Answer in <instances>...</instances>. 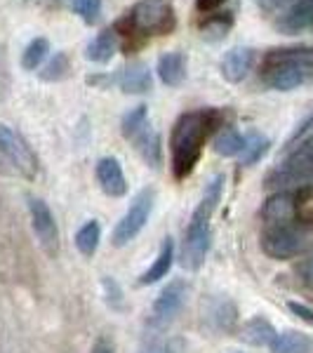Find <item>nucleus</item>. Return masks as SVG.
Masks as SVG:
<instances>
[{
    "label": "nucleus",
    "instance_id": "31",
    "mask_svg": "<svg viewBox=\"0 0 313 353\" xmlns=\"http://www.w3.org/2000/svg\"><path fill=\"white\" fill-rule=\"evenodd\" d=\"M257 5L264 12H269V14H273V12H285V10L290 8V5H294V0H257Z\"/></svg>",
    "mask_w": 313,
    "mask_h": 353
},
{
    "label": "nucleus",
    "instance_id": "7",
    "mask_svg": "<svg viewBox=\"0 0 313 353\" xmlns=\"http://www.w3.org/2000/svg\"><path fill=\"white\" fill-rule=\"evenodd\" d=\"M153 201H156V191L153 189H141L137 193L134 201L130 203V210L118 221L116 231H113V245L116 248H123V245H128L130 241H134L139 236L153 212Z\"/></svg>",
    "mask_w": 313,
    "mask_h": 353
},
{
    "label": "nucleus",
    "instance_id": "27",
    "mask_svg": "<svg viewBox=\"0 0 313 353\" xmlns=\"http://www.w3.org/2000/svg\"><path fill=\"white\" fill-rule=\"evenodd\" d=\"M269 146H271V141L266 139V137L257 134V132L245 137V149H243V153H241V163L243 165H254L266 156Z\"/></svg>",
    "mask_w": 313,
    "mask_h": 353
},
{
    "label": "nucleus",
    "instance_id": "14",
    "mask_svg": "<svg viewBox=\"0 0 313 353\" xmlns=\"http://www.w3.org/2000/svg\"><path fill=\"white\" fill-rule=\"evenodd\" d=\"M294 208H297V203H294V193L292 191H278L264 203V208H261V217H264V221L269 226L290 224V221L294 219Z\"/></svg>",
    "mask_w": 313,
    "mask_h": 353
},
{
    "label": "nucleus",
    "instance_id": "8",
    "mask_svg": "<svg viewBox=\"0 0 313 353\" xmlns=\"http://www.w3.org/2000/svg\"><path fill=\"white\" fill-rule=\"evenodd\" d=\"M28 214H31V226L36 233L38 243L45 250L48 257H57L59 252V229H57V221L52 210L48 208V203L41 198H28Z\"/></svg>",
    "mask_w": 313,
    "mask_h": 353
},
{
    "label": "nucleus",
    "instance_id": "32",
    "mask_svg": "<svg viewBox=\"0 0 313 353\" xmlns=\"http://www.w3.org/2000/svg\"><path fill=\"white\" fill-rule=\"evenodd\" d=\"M104 290L109 294V304L111 306H121V288L113 278H104Z\"/></svg>",
    "mask_w": 313,
    "mask_h": 353
},
{
    "label": "nucleus",
    "instance_id": "21",
    "mask_svg": "<svg viewBox=\"0 0 313 353\" xmlns=\"http://www.w3.org/2000/svg\"><path fill=\"white\" fill-rule=\"evenodd\" d=\"M134 149L139 151V156L144 158L146 165H151V168H158L161 165V137H158L156 130H151V125L144 130L137 139H132Z\"/></svg>",
    "mask_w": 313,
    "mask_h": 353
},
{
    "label": "nucleus",
    "instance_id": "12",
    "mask_svg": "<svg viewBox=\"0 0 313 353\" xmlns=\"http://www.w3.org/2000/svg\"><path fill=\"white\" fill-rule=\"evenodd\" d=\"M254 64V50L252 48H231L221 59V76L229 83H241L248 78Z\"/></svg>",
    "mask_w": 313,
    "mask_h": 353
},
{
    "label": "nucleus",
    "instance_id": "25",
    "mask_svg": "<svg viewBox=\"0 0 313 353\" xmlns=\"http://www.w3.org/2000/svg\"><path fill=\"white\" fill-rule=\"evenodd\" d=\"M243 149H245V137H243L238 130L233 128H226L224 132L217 137L214 141V151L224 158H231V156H241Z\"/></svg>",
    "mask_w": 313,
    "mask_h": 353
},
{
    "label": "nucleus",
    "instance_id": "15",
    "mask_svg": "<svg viewBox=\"0 0 313 353\" xmlns=\"http://www.w3.org/2000/svg\"><path fill=\"white\" fill-rule=\"evenodd\" d=\"M113 83H118V88L125 94H144L151 90V71L146 64L134 61V64L121 68V73L113 78Z\"/></svg>",
    "mask_w": 313,
    "mask_h": 353
},
{
    "label": "nucleus",
    "instance_id": "30",
    "mask_svg": "<svg viewBox=\"0 0 313 353\" xmlns=\"http://www.w3.org/2000/svg\"><path fill=\"white\" fill-rule=\"evenodd\" d=\"M73 10L81 14L85 24H97L101 14V0H73Z\"/></svg>",
    "mask_w": 313,
    "mask_h": 353
},
{
    "label": "nucleus",
    "instance_id": "34",
    "mask_svg": "<svg viewBox=\"0 0 313 353\" xmlns=\"http://www.w3.org/2000/svg\"><path fill=\"white\" fill-rule=\"evenodd\" d=\"M226 0H196V8H198V12H203V14H212L214 10L221 8Z\"/></svg>",
    "mask_w": 313,
    "mask_h": 353
},
{
    "label": "nucleus",
    "instance_id": "38",
    "mask_svg": "<svg viewBox=\"0 0 313 353\" xmlns=\"http://www.w3.org/2000/svg\"><path fill=\"white\" fill-rule=\"evenodd\" d=\"M139 353H172V349L165 344H151L149 349H141Z\"/></svg>",
    "mask_w": 313,
    "mask_h": 353
},
{
    "label": "nucleus",
    "instance_id": "5",
    "mask_svg": "<svg viewBox=\"0 0 313 353\" xmlns=\"http://www.w3.org/2000/svg\"><path fill=\"white\" fill-rule=\"evenodd\" d=\"M0 158L14 170L17 174L33 179L38 174V158L31 151L28 141L10 125L0 123Z\"/></svg>",
    "mask_w": 313,
    "mask_h": 353
},
{
    "label": "nucleus",
    "instance_id": "6",
    "mask_svg": "<svg viewBox=\"0 0 313 353\" xmlns=\"http://www.w3.org/2000/svg\"><path fill=\"white\" fill-rule=\"evenodd\" d=\"M306 231L297 224H273L261 233V250L271 259H292L306 248Z\"/></svg>",
    "mask_w": 313,
    "mask_h": 353
},
{
    "label": "nucleus",
    "instance_id": "9",
    "mask_svg": "<svg viewBox=\"0 0 313 353\" xmlns=\"http://www.w3.org/2000/svg\"><path fill=\"white\" fill-rule=\"evenodd\" d=\"M212 245V231H210V221L191 219L189 229L184 236V248H181V266L186 271H198L205 264V257Z\"/></svg>",
    "mask_w": 313,
    "mask_h": 353
},
{
    "label": "nucleus",
    "instance_id": "2",
    "mask_svg": "<svg viewBox=\"0 0 313 353\" xmlns=\"http://www.w3.org/2000/svg\"><path fill=\"white\" fill-rule=\"evenodd\" d=\"M261 81L271 90L290 92L313 81V45L276 48L261 61Z\"/></svg>",
    "mask_w": 313,
    "mask_h": 353
},
{
    "label": "nucleus",
    "instance_id": "36",
    "mask_svg": "<svg viewBox=\"0 0 313 353\" xmlns=\"http://www.w3.org/2000/svg\"><path fill=\"white\" fill-rule=\"evenodd\" d=\"M5 88H8V66H5L3 48H0V97L5 94Z\"/></svg>",
    "mask_w": 313,
    "mask_h": 353
},
{
    "label": "nucleus",
    "instance_id": "33",
    "mask_svg": "<svg viewBox=\"0 0 313 353\" xmlns=\"http://www.w3.org/2000/svg\"><path fill=\"white\" fill-rule=\"evenodd\" d=\"M287 309L292 311L297 318H301V321H304V323H309V325H313V309H309V306L297 304V301H290Z\"/></svg>",
    "mask_w": 313,
    "mask_h": 353
},
{
    "label": "nucleus",
    "instance_id": "4",
    "mask_svg": "<svg viewBox=\"0 0 313 353\" xmlns=\"http://www.w3.org/2000/svg\"><path fill=\"white\" fill-rule=\"evenodd\" d=\"M309 184H313V137L297 146L281 168L266 176V186H276L283 191Z\"/></svg>",
    "mask_w": 313,
    "mask_h": 353
},
{
    "label": "nucleus",
    "instance_id": "29",
    "mask_svg": "<svg viewBox=\"0 0 313 353\" xmlns=\"http://www.w3.org/2000/svg\"><path fill=\"white\" fill-rule=\"evenodd\" d=\"M212 321L217 323L219 330H231L233 323H236V306L226 299L217 301V306H214V311H212Z\"/></svg>",
    "mask_w": 313,
    "mask_h": 353
},
{
    "label": "nucleus",
    "instance_id": "19",
    "mask_svg": "<svg viewBox=\"0 0 313 353\" xmlns=\"http://www.w3.org/2000/svg\"><path fill=\"white\" fill-rule=\"evenodd\" d=\"M271 353H313V337L297 330H287L273 339Z\"/></svg>",
    "mask_w": 313,
    "mask_h": 353
},
{
    "label": "nucleus",
    "instance_id": "37",
    "mask_svg": "<svg viewBox=\"0 0 313 353\" xmlns=\"http://www.w3.org/2000/svg\"><path fill=\"white\" fill-rule=\"evenodd\" d=\"M301 276H304V283L313 285V259L304 264V269H301Z\"/></svg>",
    "mask_w": 313,
    "mask_h": 353
},
{
    "label": "nucleus",
    "instance_id": "11",
    "mask_svg": "<svg viewBox=\"0 0 313 353\" xmlns=\"http://www.w3.org/2000/svg\"><path fill=\"white\" fill-rule=\"evenodd\" d=\"M97 181H99L101 191L111 198H121L128 193V181H125L123 168L116 158H101L97 163Z\"/></svg>",
    "mask_w": 313,
    "mask_h": 353
},
{
    "label": "nucleus",
    "instance_id": "1",
    "mask_svg": "<svg viewBox=\"0 0 313 353\" xmlns=\"http://www.w3.org/2000/svg\"><path fill=\"white\" fill-rule=\"evenodd\" d=\"M221 111L217 109H196L181 113L174 123L172 137H170V165H172L174 179H186L196 163L201 161L203 146L208 137L219 128Z\"/></svg>",
    "mask_w": 313,
    "mask_h": 353
},
{
    "label": "nucleus",
    "instance_id": "23",
    "mask_svg": "<svg viewBox=\"0 0 313 353\" xmlns=\"http://www.w3.org/2000/svg\"><path fill=\"white\" fill-rule=\"evenodd\" d=\"M146 128H149V113H146V106H134V109H130L123 116L121 130H123V137L128 141L137 139V137L144 132Z\"/></svg>",
    "mask_w": 313,
    "mask_h": 353
},
{
    "label": "nucleus",
    "instance_id": "22",
    "mask_svg": "<svg viewBox=\"0 0 313 353\" xmlns=\"http://www.w3.org/2000/svg\"><path fill=\"white\" fill-rule=\"evenodd\" d=\"M233 26V14L231 12H219V14H205L201 31L203 38L208 41H221Z\"/></svg>",
    "mask_w": 313,
    "mask_h": 353
},
{
    "label": "nucleus",
    "instance_id": "17",
    "mask_svg": "<svg viewBox=\"0 0 313 353\" xmlns=\"http://www.w3.org/2000/svg\"><path fill=\"white\" fill-rule=\"evenodd\" d=\"M172 259H174V243H172V238H165L156 261L149 266V271L141 273L139 285H153V283H158L161 278L168 276V271L172 269Z\"/></svg>",
    "mask_w": 313,
    "mask_h": 353
},
{
    "label": "nucleus",
    "instance_id": "20",
    "mask_svg": "<svg viewBox=\"0 0 313 353\" xmlns=\"http://www.w3.org/2000/svg\"><path fill=\"white\" fill-rule=\"evenodd\" d=\"M118 50V33L116 31H101L85 50V57L94 64H106Z\"/></svg>",
    "mask_w": 313,
    "mask_h": 353
},
{
    "label": "nucleus",
    "instance_id": "26",
    "mask_svg": "<svg viewBox=\"0 0 313 353\" xmlns=\"http://www.w3.org/2000/svg\"><path fill=\"white\" fill-rule=\"evenodd\" d=\"M48 52H50L48 38H33V41L26 45L24 54H21V66H24L26 71H36V68L45 61Z\"/></svg>",
    "mask_w": 313,
    "mask_h": 353
},
{
    "label": "nucleus",
    "instance_id": "35",
    "mask_svg": "<svg viewBox=\"0 0 313 353\" xmlns=\"http://www.w3.org/2000/svg\"><path fill=\"white\" fill-rule=\"evenodd\" d=\"M90 353H116V346H113V341H109V339H97L94 341V346H92V351Z\"/></svg>",
    "mask_w": 313,
    "mask_h": 353
},
{
    "label": "nucleus",
    "instance_id": "28",
    "mask_svg": "<svg viewBox=\"0 0 313 353\" xmlns=\"http://www.w3.org/2000/svg\"><path fill=\"white\" fill-rule=\"evenodd\" d=\"M68 57L66 52H57L52 59L48 61V66L41 71V78L48 83H57V81H64V78L68 76Z\"/></svg>",
    "mask_w": 313,
    "mask_h": 353
},
{
    "label": "nucleus",
    "instance_id": "13",
    "mask_svg": "<svg viewBox=\"0 0 313 353\" xmlns=\"http://www.w3.org/2000/svg\"><path fill=\"white\" fill-rule=\"evenodd\" d=\"M278 31L281 33H299V31H306V28L313 26V0H297L294 5L278 17L276 21Z\"/></svg>",
    "mask_w": 313,
    "mask_h": 353
},
{
    "label": "nucleus",
    "instance_id": "24",
    "mask_svg": "<svg viewBox=\"0 0 313 353\" xmlns=\"http://www.w3.org/2000/svg\"><path fill=\"white\" fill-rule=\"evenodd\" d=\"M99 241H101V226L94 219L81 226L76 233V248L81 250V254H85V257H92L97 248H99Z\"/></svg>",
    "mask_w": 313,
    "mask_h": 353
},
{
    "label": "nucleus",
    "instance_id": "3",
    "mask_svg": "<svg viewBox=\"0 0 313 353\" xmlns=\"http://www.w3.org/2000/svg\"><path fill=\"white\" fill-rule=\"evenodd\" d=\"M177 26V14L170 0H139L113 31L121 36H168Z\"/></svg>",
    "mask_w": 313,
    "mask_h": 353
},
{
    "label": "nucleus",
    "instance_id": "18",
    "mask_svg": "<svg viewBox=\"0 0 313 353\" xmlns=\"http://www.w3.org/2000/svg\"><path fill=\"white\" fill-rule=\"evenodd\" d=\"M276 337H278V332L273 330L271 323L261 316L248 321L241 330V339L250 346H271Z\"/></svg>",
    "mask_w": 313,
    "mask_h": 353
},
{
    "label": "nucleus",
    "instance_id": "16",
    "mask_svg": "<svg viewBox=\"0 0 313 353\" xmlns=\"http://www.w3.org/2000/svg\"><path fill=\"white\" fill-rule=\"evenodd\" d=\"M158 78L168 85V88H177V85L184 83L186 78V57L184 52H168L158 59Z\"/></svg>",
    "mask_w": 313,
    "mask_h": 353
},
{
    "label": "nucleus",
    "instance_id": "10",
    "mask_svg": "<svg viewBox=\"0 0 313 353\" xmlns=\"http://www.w3.org/2000/svg\"><path fill=\"white\" fill-rule=\"evenodd\" d=\"M186 301V283L184 281H172L168 288L158 294V299L153 301L151 309V325L153 327H168L170 323L177 318Z\"/></svg>",
    "mask_w": 313,
    "mask_h": 353
}]
</instances>
